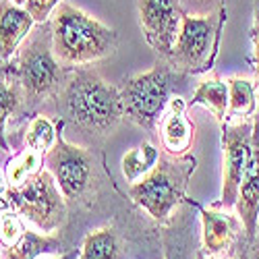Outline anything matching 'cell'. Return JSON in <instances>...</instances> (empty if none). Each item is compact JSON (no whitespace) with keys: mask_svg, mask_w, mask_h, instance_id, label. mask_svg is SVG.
<instances>
[{"mask_svg":"<svg viewBox=\"0 0 259 259\" xmlns=\"http://www.w3.org/2000/svg\"><path fill=\"white\" fill-rule=\"evenodd\" d=\"M58 104L64 120L92 137H108L124 118L120 90L85 67L69 71Z\"/></svg>","mask_w":259,"mask_h":259,"instance_id":"obj_1","label":"cell"},{"mask_svg":"<svg viewBox=\"0 0 259 259\" xmlns=\"http://www.w3.org/2000/svg\"><path fill=\"white\" fill-rule=\"evenodd\" d=\"M52 48L64 67H88L114 54L118 33L81 9L60 3L52 13Z\"/></svg>","mask_w":259,"mask_h":259,"instance_id":"obj_2","label":"cell"},{"mask_svg":"<svg viewBox=\"0 0 259 259\" xmlns=\"http://www.w3.org/2000/svg\"><path fill=\"white\" fill-rule=\"evenodd\" d=\"M37 25L39 27H33V31L19 46L15 64V79L23 94V104L29 108L58 98L69 75L64 64L54 54L50 21Z\"/></svg>","mask_w":259,"mask_h":259,"instance_id":"obj_3","label":"cell"},{"mask_svg":"<svg viewBox=\"0 0 259 259\" xmlns=\"http://www.w3.org/2000/svg\"><path fill=\"white\" fill-rule=\"evenodd\" d=\"M185 77L168 60H160L149 71L124 79L122 88H118L124 116L145 131H154Z\"/></svg>","mask_w":259,"mask_h":259,"instance_id":"obj_4","label":"cell"},{"mask_svg":"<svg viewBox=\"0 0 259 259\" xmlns=\"http://www.w3.org/2000/svg\"><path fill=\"white\" fill-rule=\"evenodd\" d=\"M193 170H195V158L191 156H160L149 175L128 185V197L154 220L164 222L170 211L185 199Z\"/></svg>","mask_w":259,"mask_h":259,"instance_id":"obj_5","label":"cell"},{"mask_svg":"<svg viewBox=\"0 0 259 259\" xmlns=\"http://www.w3.org/2000/svg\"><path fill=\"white\" fill-rule=\"evenodd\" d=\"M0 201L41 232H54L67 222V199L48 170L37 172L21 187H9Z\"/></svg>","mask_w":259,"mask_h":259,"instance_id":"obj_6","label":"cell"},{"mask_svg":"<svg viewBox=\"0 0 259 259\" xmlns=\"http://www.w3.org/2000/svg\"><path fill=\"white\" fill-rule=\"evenodd\" d=\"M220 27L222 17L215 13H185L168 62L185 75H197L207 71L215 56Z\"/></svg>","mask_w":259,"mask_h":259,"instance_id":"obj_7","label":"cell"},{"mask_svg":"<svg viewBox=\"0 0 259 259\" xmlns=\"http://www.w3.org/2000/svg\"><path fill=\"white\" fill-rule=\"evenodd\" d=\"M46 170L54 177L64 199L83 201L96 187V160L88 147L75 145L58 135L56 143L44 154Z\"/></svg>","mask_w":259,"mask_h":259,"instance_id":"obj_8","label":"cell"},{"mask_svg":"<svg viewBox=\"0 0 259 259\" xmlns=\"http://www.w3.org/2000/svg\"><path fill=\"white\" fill-rule=\"evenodd\" d=\"M137 13L147 44L162 60H168L187 13L183 0H137Z\"/></svg>","mask_w":259,"mask_h":259,"instance_id":"obj_9","label":"cell"},{"mask_svg":"<svg viewBox=\"0 0 259 259\" xmlns=\"http://www.w3.org/2000/svg\"><path fill=\"white\" fill-rule=\"evenodd\" d=\"M251 137H253V122H228L222 131V149H224V168H222V195L220 205L230 209L239 199V189L245 175V168L251 156Z\"/></svg>","mask_w":259,"mask_h":259,"instance_id":"obj_10","label":"cell"},{"mask_svg":"<svg viewBox=\"0 0 259 259\" xmlns=\"http://www.w3.org/2000/svg\"><path fill=\"white\" fill-rule=\"evenodd\" d=\"M236 215L245 226V239L255 241L259 226V112L253 116V137H251V156L245 168V175L236 199Z\"/></svg>","mask_w":259,"mask_h":259,"instance_id":"obj_11","label":"cell"},{"mask_svg":"<svg viewBox=\"0 0 259 259\" xmlns=\"http://www.w3.org/2000/svg\"><path fill=\"white\" fill-rule=\"evenodd\" d=\"M201 215V251L209 259L226 257L236 241L243 236L245 226L239 215L218 211V209H207L199 207Z\"/></svg>","mask_w":259,"mask_h":259,"instance_id":"obj_12","label":"cell"},{"mask_svg":"<svg viewBox=\"0 0 259 259\" xmlns=\"http://www.w3.org/2000/svg\"><path fill=\"white\" fill-rule=\"evenodd\" d=\"M160 141L170 156H187L195 139V124L187 116V104L181 96H172L158 122Z\"/></svg>","mask_w":259,"mask_h":259,"instance_id":"obj_13","label":"cell"},{"mask_svg":"<svg viewBox=\"0 0 259 259\" xmlns=\"http://www.w3.org/2000/svg\"><path fill=\"white\" fill-rule=\"evenodd\" d=\"M35 25V19L25 7L11 0H0V58L9 60Z\"/></svg>","mask_w":259,"mask_h":259,"instance_id":"obj_14","label":"cell"},{"mask_svg":"<svg viewBox=\"0 0 259 259\" xmlns=\"http://www.w3.org/2000/svg\"><path fill=\"white\" fill-rule=\"evenodd\" d=\"M62 249V243L54 234H37L33 230H25L23 236L13 245L5 247L3 259H37L39 255L58 253Z\"/></svg>","mask_w":259,"mask_h":259,"instance_id":"obj_15","label":"cell"},{"mask_svg":"<svg viewBox=\"0 0 259 259\" xmlns=\"http://www.w3.org/2000/svg\"><path fill=\"white\" fill-rule=\"evenodd\" d=\"M79 259H122V241L114 228L102 226L83 239Z\"/></svg>","mask_w":259,"mask_h":259,"instance_id":"obj_16","label":"cell"},{"mask_svg":"<svg viewBox=\"0 0 259 259\" xmlns=\"http://www.w3.org/2000/svg\"><path fill=\"white\" fill-rule=\"evenodd\" d=\"M257 112V85L245 77L228 79V112L226 120L249 118Z\"/></svg>","mask_w":259,"mask_h":259,"instance_id":"obj_17","label":"cell"},{"mask_svg":"<svg viewBox=\"0 0 259 259\" xmlns=\"http://www.w3.org/2000/svg\"><path fill=\"white\" fill-rule=\"evenodd\" d=\"M191 106H205L207 110L213 112L218 122H226V112H228V81H222L218 77L205 79L197 85V90L193 92Z\"/></svg>","mask_w":259,"mask_h":259,"instance_id":"obj_18","label":"cell"},{"mask_svg":"<svg viewBox=\"0 0 259 259\" xmlns=\"http://www.w3.org/2000/svg\"><path fill=\"white\" fill-rule=\"evenodd\" d=\"M160 156L162 154L158 152V147L152 145L149 141L128 149V152L122 156V162H120L126 183H137L145 175H149V172L154 170V166L158 164Z\"/></svg>","mask_w":259,"mask_h":259,"instance_id":"obj_19","label":"cell"},{"mask_svg":"<svg viewBox=\"0 0 259 259\" xmlns=\"http://www.w3.org/2000/svg\"><path fill=\"white\" fill-rule=\"evenodd\" d=\"M41 166H44V154L25 147L21 154H17L15 158L7 162L5 177H7L9 187H21L27 179L41 172Z\"/></svg>","mask_w":259,"mask_h":259,"instance_id":"obj_20","label":"cell"},{"mask_svg":"<svg viewBox=\"0 0 259 259\" xmlns=\"http://www.w3.org/2000/svg\"><path fill=\"white\" fill-rule=\"evenodd\" d=\"M23 104V94L15 79V75L9 79L0 75V147L9 152V141H7V122L9 118L19 110V106Z\"/></svg>","mask_w":259,"mask_h":259,"instance_id":"obj_21","label":"cell"},{"mask_svg":"<svg viewBox=\"0 0 259 259\" xmlns=\"http://www.w3.org/2000/svg\"><path fill=\"white\" fill-rule=\"evenodd\" d=\"M56 139H58V131L48 116L37 114L29 120L27 131H25V147L35 149L39 154H46L56 143Z\"/></svg>","mask_w":259,"mask_h":259,"instance_id":"obj_22","label":"cell"},{"mask_svg":"<svg viewBox=\"0 0 259 259\" xmlns=\"http://www.w3.org/2000/svg\"><path fill=\"white\" fill-rule=\"evenodd\" d=\"M25 232L23 220L17 211H5L0 215V245L3 247H13Z\"/></svg>","mask_w":259,"mask_h":259,"instance_id":"obj_23","label":"cell"},{"mask_svg":"<svg viewBox=\"0 0 259 259\" xmlns=\"http://www.w3.org/2000/svg\"><path fill=\"white\" fill-rule=\"evenodd\" d=\"M62 3V0H25V9L27 13L35 19V23H44L48 21L54 13V9Z\"/></svg>","mask_w":259,"mask_h":259,"instance_id":"obj_24","label":"cell"},{"mask_svg":"<svg viewBox=\"0 0 259 259\" xmlns=\"http://www.w3.org/2000/svg\"><path fill=\"white\" fill-rule=\"evenodd\" d=\"M251 39H253V54H255V73H257V98H259V0H253V25H251Z\"/></svg>","mask_w":259,"mask_h":259,"instance_id":"obj_25","label":"cell"},{"mask_svg":"<svg viewBox=\"0 0 259 259\" xmlns=\"http://www.w3.org/2000/svg\"><path fill=\"white\" fill-rule=\"evenodd\" d=\"M79 249H75V251H69V253H64V255H60V257H54V259H79Z\"/></svg>","mask_w":259,"mask_h":259,"instance_id":"obj_26","label":"cell"},{"mask_svg":"<svg viewBox=\"0 0 259 259\" xmlns=\"http://www.w3.org/2000/svg\"><path fill=\"white\" fill-rule=\"evenodd\" d=\"M189 3H191V5L195 3V5H197V9H199V7H203V5H207V13H211L209 9H211V3H213V0H189Z\"/></svg>","mask_w":259,"mask_h":259,"instance_id":"obj_27","label":"cell"},{"mask_svg":"<svg viewBox=\"0 0 259 259\" xmlns=\"http://www.w3.org/2000/svg\"><path fill=\"white\" fill-rule=\"evenodd\" d=\"M251 259H259V247H257V249L251 253Z\"/></svg>","mask_w":259,"mask_h":259,"instance_id":"obj_28","label":"cell"},{"mask_svg":"<svg viewBox=\"0 0 259 259\" xmlns=\"http://www.w3.org/2000/svg\"><path fill=\"white\" fill-rule=\"evenodd\" d=\"M11 3H15V5H21V7H23V5H25V0H11Z\"/></svg>","mask_w":259,"mask_h":259,"instance_id":"obj_29","label":"cell"},{"mask_svg":"<svg viewBox=\"0 0 259 259\" xmlns=\"http://www.w3.org/2000/svg\"><path fill=\"white\" fill-rule=\"evenodd\" d=\"M5 154H9V152H5V149L0 147V164H3V156H5Z\"/></svg>","mask_w":259,"mask_h":259,"instance_id":"obj_30","label":"cell"},{"mask_svg":"<svg viewBox=\"0 0 259 259\" xmlns=\"http://www.w3.org/2000/svg\"><path fill=\"white\" fill-rule=\"evenodd\" d=\"M197 259H209V257H205V255H199V257H197Z\"/></svg>","mask_w":259,"mask_h":259,"instance_id":"obj_31","label":"cell"}]
</instances>
